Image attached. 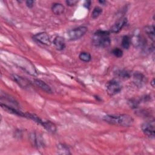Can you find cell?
<instances>
[{"label": "cell", "instance_id": "1", "mask_svg": "<svg viewBox=\"0 0 155 155\" xmlns=\"http://www.w3.org/2000/svg\"><path fill=\"white\" fill-rule=\"evenodd\" d=\"M102 119L110 124L122 127H130L133 125L134 122V119L131 116L125 114H107L104 116Z\"/></svg>", "mask_w": 155, "mask_h": 155}, {"label": "cell", "instance_id": "2", "mask_svg": "<svg viewBox=\"0 0 155 155\" xmlns=\"http://www.w3.org/2000/svg\"><path fill=\"white\" fill-rule=\"evenodd\" d=\"M92 42L96 47L101 48L108 47L111 44L110 31L101 30H97L93 35Z\"/></svg>", "mask_w": 155, "mask_h": 155}, {"label": "cell", "instance_id": "3", "mask_svg": "<svg viewBox=\"0 0 155 155\" xmlns=\"http://www.w3.org/2000/svg\"><path fill=\"white\" fill-rule=\"evenodd\" d=\"M88 28L85 26H79L74 28L68 31V36L70 40L76 41L82 38L87 31Z\"/></svg>", "mask_w": 155, "mask_h": 155}, {"label": "cell", "instance_id": "4", "mask_svg": "<svg viewBox=\"0 0 155 155\" xmlns=\"http://www.w3.org/2000/svg\"><path fill=\"white\" fill-rule=\"evenodd\" d=\"M122 86L120 83L114 79L109 81L106 84V90L108 94L110 96L119 93L122 90Z\"/></svg>", "mask_w": 155, "mask_h": 155}, {"label": "cell", "instance_id": "5", "mask_svg": "<svg viewBox=\"0 0 155 155\" xmlns=\"http://www.w3.org/2000/svg\"><path fill=\"white\" fill-rule=\"evenodd\" d=\"M143 133L150 138L154 137V120L144 122L141 127Z\"/></svg>", "mask_w": 155, "mask_h": 155}, {"label": "cell", "instance_id": "6", "mask_svg": "<svg viewBox=\"0 0 155 155\" xmlns=\"http://www.w3.org/2000/svg\"><path fill=\"white\" fill-rule=\"evenodd\" d=\"M33 39L38 41V42L41 43L42 44L49 45L51 44L50 39L48 35L45 32H40L33 36Z\"/></svg>", "mask_w": 155, "mask_h": 155}, {"label": "cell", "instance_id": "7", "mask_svg": "<svg viewBox=\"0 0 155 155\" xmlns=\"http://www.w3.org/2000/svg\"><path fill=\"white\" fill-rule=\"evenodd\" d=\"M127 19L126 18H122L118 19L111 27L110 32L113 33H119L123 27L127 24Z\"/></svg>", "mask_w": 155, "mask_h": 155}, {"label": "cell", "instance_id": "8", "mask_svg": "<svg viewBox=\"0 0 155 155\" xmlns=\"http://www.w3.org/2000/svg\"><path fill=\"white\" fill-rule=\"evenodd\" d=\"M30 140L31 144L36 148H40L44 145V142L42 137L35 132H33L30 134Z\"/></svg>", "mask_w": 155, "mask_h": 155}, {"label": "cell", "instance_id": "9", "mask_svg": "<svg viewBox=\"0 0 155 155\" xmlns=\"http://www.w3.org/2000/svg\"><path fill=\"white\" fill-rule=\"evenodd\" d=\"M145 76L140 72H135L133 74V82L134 84L140 87H142L145 84Z\"/></svg>", "mask_w": 155, "mask_h": 155}, {"label": "cell", "instance_id": "10", "mask_svg": "<svg viewBox=\"0 0 155 155\" xmlns=\"http://www.w3.org/2000/svg\"><path fill=\"white\" fill-rule=\"evenodd\" d=\"M33 82L37 87H38L39 88H41L42 90L44 91L45 92L48 93H51L52 92V90L50 88V87L43 81L41 79H34Z\"/></svg>", "mask_w": 155, "mask_h": 155}, {"label": "cell", "instance_id": "11", "mask_svg": "<svg viewBox=\"0 0 155 155\" xmlns=\"http://www.w3.org/2000/svg\"><path fill=\"white\" fill-rule=\"evenodd\" d=\"M53 44L58 50H62L65 47V42L64 38L60 36L55 37L53 40Z\"/></svg>", "mask_w": 155, "mask_h": 155}, {"label": "cell", "instance_id": "12", "mask_svg": "<svg viewBox=\"0 0 155 155\" xmlns=\"http://www.w3.org/2000/svg\"><path fill=\"white\" fill-rule=\"evenodd\" d=\"M13 79L16 82V83H18L21 87L23 88H26L30 86V82L21 76L18 75H13Z\"/></svg>", "mask_w": 155, "mask_h": 155}, {"label": "cell", "instance_id": "13", "mask_svg": "<svg viewBox=\"0 0 155 155\" xmlns=\"http://www.w3.org/2000/svg\"><path fill=\"white\" fill-rule=\"evenodd\" d=\"M1 107L2 108H4V110H7V111H8L9 113H11L12 114H16L17 116H22V117H25V113H23L22 112H21V111H19L13 107H11L6 104H1Z\"/></svg>", "mask_w": 155, "mask_h": 155}, {"label": "cell", "instance_id": "14", "mask_svg": "<svg viewBox=\"0 0 155 155\" xmlns=\"http://www.w3.org/2000/svg\"><path fill=\"white\" fill-rule=\"evenodd\" d=\"M51 10L54 14H55L56 15H59L64 13L65 7L61 3H54L52 5Z\"/></svg>", "mask_w": 155, "mask_h": 155}, {"label": "cell", "instance_id": "15", "mask_svg": "<svg viewBox=\"0 0 155 155\" xmlns=\"http://www.w3.org/2000/svg\"><path fill=\"white\" fill-rule=\"evenodd\" d=\"M144 31L148 38L154 42V26L147 25L144 27Z\"/></svg>", "mask_w": 155, "mask_h": 155}, {"label": "cell", "instance_id": "16", "mask_svg": "<svg viewBox=\"0 0 155 155\" xmlns=\"http://www.w3.org/2000/svg\"><path fill=\"white\" fill-rule=\"evenodd\" d=\"M115 74L117 77L124 79H128L131 76L130 73L127 70H117L116 71Z\"/></svg>", "mask_w": 155, "mask_h": 155}, {"label": "cell", "instance_id": "17", "mask_svg": "<svg viewBox=\"0 0 155 155\" xmlns=\"http://www.w3.org/2000/svg\"><path fill=\"white\" fill-rule=\"evenodd\" d=\"M131 43V39L128 36L125 35L122 37V41H121V45L124 48L128 49L129 47H130Z\"/></svg>", "mask_w": 155, "mask_h": 155}, {"label": "cell", "instance_id": "18", "mask_svg": "<svg viewBox=\"0 0 155 155\" xmlns=\"http://www.w3.org/2000/svg\"><path fill=\"white\" fill-rule=\"evenodd\" d=\"M79 58L84 61V62H90L91 59V54L88 53V52H85V51H83V52H81L79 55Z\"/></svg>", "mask_w": 155, "mask_h": 155}, {"label": "cell", "instance_id": "19", "mask_svg": "<svg viewBox=\"0 0 155 155\" xmlns=\"http://www.w3.org/2000/svg\"><path fill=\"white\" fill-rule=\"evenodd\" d=\"M102 9L101 7L96 6L93 8V10L91 13V16L93 19H96L102 13Z\"/></svg>", "mask_w": 155, "mask_h": 155}, {"label": "cell", "instance_id": "20", "mask_svg": "<svg viewBox=\"0 0 155 155\" xmlns=\"http://www.w3.org/2000/svg\"><path fill=\"white\" fill-rule=\"evenodd\" d=\"M112 54L117 58H120L123 55V51L119 48H115L112 50Z\"/></svg>", "mask_w": 155, "mask_h": 155}, {"label": "cell", "instance_id": "21", "mask_svg": "<svg viewBox=\"0 0 155 155\" xmlns=\"http://www.w3.org/2000/svg\"><path fill=\"white\" fill-rule=\"evenodd\" d=\"M58 147H59V151H62V152L61 153V154H70V153H69V150H68V147H66L65 145H63V144L59 145Z\"/></svg>", "mask_w": 155, "mask_h": 155}, {"label": "cell", "instance_id": "22", "mask_svg": "<svg viewBox=\"0 0 155 155\" xmlns=\"http://www.w3.org/2000/svg\"><path fill=\"white\" fill-rule=\"evenodd\" d=\"M65 2L68 6H74L78 2V1L76 0H67Z\"/></svg>", "mask_w": 155, "mask_h": 155}, {"label": "cell", "instance_id": "23", "mask_svg": "<svg viewBox=\"0 0 155 155\" xmlns=\"http://www.w3.org/2000/svg\"><path fill=\"white\" fill-rule=\"evenodd\" d=\"M34 3H35V2H34L33 1H31V0H28V1H25L26 5H27L28 8H32V7H33Z\"/></svg>", "mask_w": 155, "mask_h": 155}, {"label": "cell", "instance_id": "24", "mask_svg": "<svg viewBox=\"0 0 155 155\" xmlns=\"http://www.w3.org/2000/svg\"><path fill=\"white\" fill-rule=\"evenodd\" d=\"M90 5H91V1H86L85 2V3H84V6L86 7V8H89L90 7Z\"/></svg>", "mask_w": 155, "mask_h": 155}, {"label": "cell", "instance_id": "25", "mask_svg": "<svg viewBox=\"0 0 155 155\" xmlns=\"http://www.w3.org/2000/svg\"><path fill=\"white\" fill-rule=\"evenodd\" d=\"M99 2L101 3V4H104V3L105 2V1H99Z\"/></svg>", "mask_w": 155, "mask_h": 155}, {"label": "cell", "instance_id": "26", "mask_svg": "<svg viewBox=\"0 0 155 155\" xmlns=\"http://www.w3.org/2000/svg\"><path fill=\"white\" fill-rule=\"evenodd\" d=\"M153 84H154V79H153V81H152V82H151V84H152V86H153V87H154Z\"/></svg>", "mask_w": 155, "mask_h": 155}]
</instances>
